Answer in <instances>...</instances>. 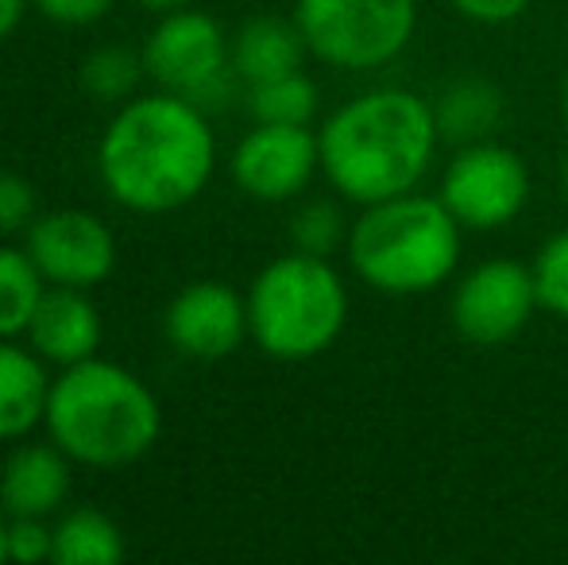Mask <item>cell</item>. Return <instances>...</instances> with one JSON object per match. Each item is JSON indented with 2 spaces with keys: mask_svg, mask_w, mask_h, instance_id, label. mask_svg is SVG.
I'll list each match as a JSON object with an SVG mask.
<instances>
[{
  "mask_svg": "<svg viewBox=\"0 0 568 565\" xmlns=\"http://www.w3.org/2000/svg\"><path fill=\"white\" fill-rule=\"evenodd\" d=\"M217 140L210 117L182 93L124 101L98 143V171L116 205L132 213H174L213 179Z\"/></svg>",
  "mask_w": 568,
  "mask_h": 565,
  "instance_id": "cell-1",
  "label": "cell"
},
{
  "mask_svg": "<svg viewBox=\"0 0 568 565\" xmlns=\"http://www.w3.org/2000/svg\"><path fill=\"white\" fill-rule=\"evenodd\" d=\"M442 143L434 101L398 85L367 90L344 101L322 124V174L352 205L410 194L429 174Z\"/></svg>",
  "mask_w": 568,
  "mask_h": 565,
  "instance_id": "cell-2",
  "label": "cell"
},
{
  "mask_svg": "<svg viewBox=\"0 0 568 565\" xmlns=\"http://www.w3.org/2000/svg\"><path fill=\"white\" fill-rule=\"evenodd\" d=\"M47 434L70 461L90 468H120L140 461L163 430V411L135 372L113 361L70 364L51 384Z\"/></svg>",
  "mask_w": 568,
  "mask_h": 565,
  "instance_id": "cell-3",
  "label": "cell"
},
{
  "mask_svg": "<svg viewBox=\"0 0 568 565\" xmlns=\"http://www.w3.org/2000/svg\"><path fill=\"white\" fill-rule=\"evenodd\" d=\"M460 221L442 198L395 194L364 205L348 225V264L372 291L390 299L429 294L453 280L460 264Z\"/></svg>",
  "mask_w": 568,
  "mask_h": 565,
  "instance_id": "cell-4",
  "label": "cell"
},
{
  "mask_svg": "<svg viewBox=\"0 0 568 565\" xmlns=\"http://www.w3.org/2000/svg\"><path fill=\"white\" fill-rule=\"evenodd\" d=\"M252 341L283 364H302L333 349L348 325V286L329 256L286 252L247 286Z\"/></svg>",
  "mask_w": 568,
  "mask_h": 565,
  "instance_id": "cell-5",
  "label": "cell"
},
{
  "mask_svg": "<svg viewBox=\"0 0 568 565\" xmlns=\"http://www.w3.org/2000/svg\"><path fill=\"white\" fill-rule=\"evenodd\" d=\"M310 54L333 70H383L410 47L418 0H294Z\"/></svg>",
  "mask_w": 568,
  "mask_h": 565,
  "instance_id": "cell-6",
  "label": "cell"
},
{
  "mask_svg": "<svg viewBox=\"0 0 568 565\" xmlns=\"http://www.w3.org/2000/svg\"><path fill=\"white\" fill-rule=\"evenodd\" d=\"M143 67L163 90L182 93L194 105L213 109L232 93V39L213 16L174 8L151 28L143 43Z\"/></svg>",
  "mask_w": 568,
  "mask_h": 565,
  "instance_id": "cell-7",
  "label": "cell"
},
{
  "mask_svg": "<svg viewBox=\"0 0 568 565\" xmlns=\"http://www.w3.org/2000/svg\"><path fill=\"white\" fill-rule=\"evenodd\" d=\"M445 210L471 233L507 229L530 202V167L515 148L495 140L460 143L442 174Z\"/></svg>",
  "mask_w": 568,
  "mask_h": 565,
  "instance_id": "cell-8",
  "label": "cell"
},
{
  "mask_svg": "<svg viewBox=\"0 0 568 565\" xmlns=\"http://www.w3.org/2000/svg\"><path fill=\"white\" fill-rule=\"evenodd\" d=\"M534 310H541L534 268L503 256L484 260L468 275H460L449 302L453 330L479 349L515 341L530 325Z\"/></svg>",
  "mask_w": 568,
  "mask_h": 565,
  "instance_id": "cell-9",
  "label": "cell"
},
{
  "mask_svg": "<svg viewBox=\"0 0 568 565\" xmlns=\"http://www.w3.org/2000/svg\"><path fill=\"white\" fill-rule=\"evenodd\" d=\"M322 171V148L310 124H260L232 151V182L255 202H291Z\"/></svg>",
  "mask_w": 568,
  "mask_h": 565,
  "instance_id": "cell-10",
  "label": "cell"
},
{
  "mask_svg": "<svg viewBox=\"0 0 568 565\" xmlns=\"http://www.w3.org/2000/svg\"><path fill=\"white\" fill-rule=\"evenodd\" d=\"M28 256L54 286H98L116 268V236L98 213L54 210L28 225Z\"/></svg>",
  "mask_w": 568,
  "mask_h": 565,
  "instance_id": "cell-11",
  "label": "cell"
},
{
  "mask_svg": "<svg viewBox=\"0 0 568 565\" xmlns=\"http://www.w3.org/2000/svg\"><path fill=\"white\" fill-rule=\"evenodd\" d=\"M163 333L174 353L190 361H225L252 337L247 330V299L221 280L186 283L163 314Z\"/></svg>",
  "mask_w": 568,
  "mask_h": 565,
  "instance_id": "cell-12",
  "label": "cell"
},
{
  "mask_svg": "<svg viewBox=\"0 0 568 565\" xmlns=\"http://www.w3.org/2000/svg\"><path fill=\"white\" fill-rule=\"evenodd\" d=\"M28 341L47 364H82L98 356L101 345V314L90 302V294L78 286H54L43 291L36 306V317L28 325Z\"/></svg>",
  "mask_w": 568,
  "mask_h": 565,
  "instance_id": "cell-13",
  "label": "cell"
},
{
  "mask_svg": "<svg viewBox=\"0 0 568 565\" xmlns=\"http://www.w3.org/2000/svg\"><path fill=\"white\" fill-rule=\"evenodd\" d=\"M70 496V457L59 445H20L0 468V507L8 519H51Z\"/></svg>",
  "mask_w": 568,
  "mask_h": 565,
  "instance_id": "cell-14",
  "label": "cell"
},
{
  "mask_svg": "<svg viewBox=\"0 0 568 565\" xmlns=\"http://www.w3.org/2000/svg\"><path fill=\"white\" fill-rule=\"evenodd\" d=\"M51 384L43 356L36 349L12 345V337H0V442L31 434L47 418Z\"/></svg>",
  "mask_w": 568,
  "mask_h": 565,
  "instance_id": "cell-15",
  "label": "cell"
},
{
  "mask_svg": "<svg viewBox=\"0 0 568 565\" xmlns=\"http://www.w3.org/2000/svg\"><path fill=\"white\" fill-rule=\"evenodd\" d=\"M310 54L298 23L283 16H252L244 28L232 36V70L240 82L260 85L271 78H283L302 70V59Z\"/></svg>",
  "mask_w": 568,
  "mask_h": 565,
  "instance_id": "cell-16",
  "label": "cell"
},
{
  "mask_svg": "<svg viewBox=\"0 0 568 565\" xmlns=\"http://www.w3.org/2000/svg\"><path fill=\"white\" fill-rule=\"evenodd\" d=\"M503 109H507V98L487 78H456V82L442 90V98L434 101L442 140L453 143L491 140V132L503 121Z\"/></svg>",
  "mask_w": 568,
  "mask_h": 565,
  "instance_id": "cell-17",
  "label": "cell"
},
{
  "mask_svg": "<svg viewBox=\"0 0 568 565\" xmlns=\"http://www.w3.org/2000/svg\"><path fill=\"white\" fill-rule=\"evenodd\" d=\"M124 558V535L98 507H74L54 523V558L59 565H113Z\"/></svg>",
  "mask_w": 568,
  "mask_h": 565,
  "instance_id": "cell-18",
  "label": "cell"
},
{
  "mask_svg": "<svg viewBox=\"0 0 568 565\" xmlns=\"http://www.w3.org/2000/svg\"><path fill=\"white\" fill-rule=\"evenodd\" d=\"M43 272L28 249H0V337H20L28 333L36 306L43 299Z\"/></svg>",
  "mask_w": 568,
  "mask_h": 565,
  "instance_id": "cell-19",
  "label": "cell"
},
{
  "mask_svg": "<svg viewBox=\"0 0 568 565\" xmlns=\"http://www.w3.org/2000/svg\"><path fill=\"white\" fill-rule=\"evenodd\" d=\"M322 105V93L302 70L271 82L247 85V113L260 124H310Z\"/></svg>",
  "mask_w": 568,
  "mask_h": 565,
  "instance_id": "cell-20",
  "label": "cell"
},
{
  "mask_svg": "<svg viewBox=\"0 0 568 565\" xmlns=\"http://www.w3.org/2000/svg\"><path fill=\"white\" fill-rule=\"evenodd\" d=\"M143 74H148L143 51L135 54V51H128V47H98V51H90L82 59L78 82L98 101H128Z\"/></svg>",
  "mask_w": 568,
  "mask_h": 565,
  "instance_id": "cell-21",
  "label": "cell"
},
{
  "mask_svg": "<svg viewBox=\"0 0 568 565\" xmlns=\"http://www.w3.org/2000/svg\"><path fill=\"white\" fill-rule=\"evenodd\" d=\"M291 241L294 249L310 252V256H333L348 241L344 213L333 202H306L291 221Z\"/></svg>",
  "mask_w": 568,
  "mask_h": 565,
  "instance_id": "cell-22",
  "label": "cell"
},
{
  "mask_svg": "<svg viewBox=\"0 0 568 565\" xmlns=\"http://www.w3.org/2000/svg\"><path fill=\"white\" fill-rule=\"evenodd\" d=\"M534 283H538L541 310L568 322V229L549 236L541 252L534 256Z\"/></svg>",
  "mask_w": 568,
  "mask_h": 565,
  "instance_id": "cell-23",
  "label": "cell"
},
{
  "mask_svg": "<svg viewBox=\"0 0 568 565\" xmlns=\"http://www.w3.org/2000/svg\"><path fill=\"white\" fill-rule=\"evenodd\" d=\"M54 558V527H47V519H12L8 523V562L20 565H39Z\"/></svg>",
  "mask_w": 568,
  "mask_h": 565,
  "instance_id": "cell-24",
  "label": "cell"
},
{
  "mask_svg": "<svg viewBox=\"0 0 568 565\" xmlns=\"http://www.w3.org/2000/svg\"><path fill=\"white\" fill-rule=\"evenodd\" d=\"M36 221V186L23 174L0 171V233H20Z\"/></svg>",
  "mask_w": 568,
  "mask_h": 565,
  "instance_id": "cell-25",
  "label": "cell"
},
{
  "mask_svg": "<svg viewBox=\"0 0 568 565\" xmlns=\"http://www.w3.org/2000/svg\"><path fill=\"white\" fill-rule=\"evenodd\" d=\"M31 8L47 16L54 23H67V28H85V23H98L109 16L113 0H31Z\"/></svg>",
  "mask_w": 568,
  "mask_h": 565,
  "instance_id": "cell-26",
  "label": "cell"
},
{
  "mask_svg": "<svg viewBox=\"0 0 568 565\" xmlns=\"http://www.w3.org/2000/svg\"><path fill=\"white\" fill-rule=\"evenodd\" d=\"M456 16L471 23H484V28H499V23H510L534 4V0H445Z\"/></svg>",
  "mask_w": 568,
  "mask_h": 565,
  "instance_id": "cell-27",
  "label": "cell"
},
{
  "mask_svg": "<svg viewBox=\"0 0 568 565\" xmlns=\"http://www.w3.org/2000/svg\"><path fill=\"white\" fill-rule=\"evenodd\" d=\"M28 4H31V0H0V43H4L16 28H20L23 8H28Z\"/></svg>",
  "mask_w": 568,
  "mask_h": 565,
  "instance_id": "cell-28",
  "label": "cell"
},
{
  "mask_svg": "<svg viewBox=\"0 0 568 565\" xmlns=\"http://www.w3.org/2000/svg\"><path fill=\"white\" fill-rule=\"evenodd\" d=\"M135 4L151 8V12H174V8H190L194 0H135Z\"/></svg>",
  "mask_w": 568,
  "mask_h": 565,
  "instance_id": "cell-29",
  "label": "cell"
},
{
  "mask_svg": "<svg viewBox=\"0 0 568 565\" xmlns=\"http://www.w3.org/2000/svg\"><path fill=\"white\" fill-rule=\"evenodd\" d=\"M8 562V523L0 519V565Z\"/></svg>",
  "mask_w": 568,
  "mask_h": 565,
  "instance_id": "cell-30",
  "label": "cell"
},
{
  "mask_svg": "<svg viewBox=\"0 0 568 565\" xmlns=\"http://www.w3.org/2000/svg\"><path fill=\"white\" fill-rule=\"evenodd\" d=\"M561 194H565V202H568V155H565V163H561Z\"/></svg>",
  "mask_w": 568,
  "mask_h": 565,
  "instance_id": "cell-31",
  "label": "cell"
},
{
  "mask_svg": "<svg viewBox=\"0 0 568 565\" xmlns=\"http://www.w3.org/2000/svg\"><path fill=\"white\" fill-rule=\"evenodd\" d=\"M561 117H565V124H568V78H565V90H561Z\"/></svg>",
  "mask_w": 568,
  "mask_h": 565,
  "instance_id": "cell-32",
  "label": "cell"
}]
</instances>
